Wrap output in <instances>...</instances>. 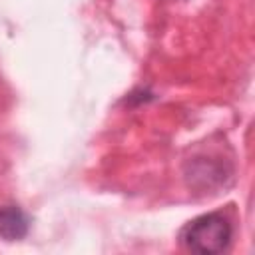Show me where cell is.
<instances>
[{"instance_id": "cell-1", "label": "cell", "mask_w": 255, "mask_h": 255, "mask_svg": "<svg viewBox=\"0 0 255 255\" xmlns=\"http://www.w3.org/2000/svg\"><path fill=\"white\" fill-rule=\"evenodd\" d=\"M233 237V225L221 211L205 213L191 219L179 233L181 245L193 253L211 255L227 251Z\"/></svg>"}, {"instance_id": "cell-2", "label": "cell", "mask_w": 255, "mask_h": 255, "mask_svg": "<svg viewBox=\"0 0 255 255\" xmlns=\"http://www.w3.org/2000/svg\"><path fill=\"white\" fill-rule=\"evenodd\" d=\"M30 229L28 215L16 205L0 207V237L6 241H20Z\"/></svg>"}]
</instances>
